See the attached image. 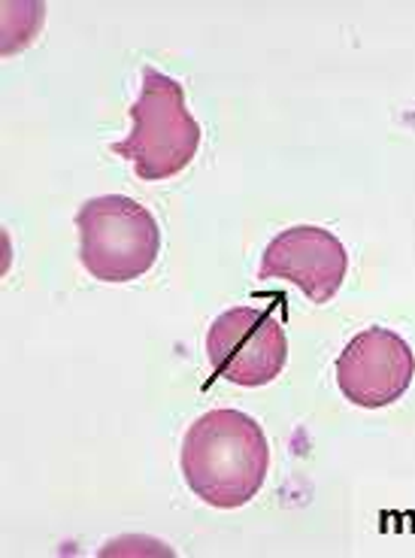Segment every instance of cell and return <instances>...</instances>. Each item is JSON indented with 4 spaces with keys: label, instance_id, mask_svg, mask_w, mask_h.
Masks as SVG:
<instances>
[{
    "label": "cell",
    "instance_id": "cell-1",
    "mask_svg": "<svg viewBox=\"0 0 415 558\" xmlns=\"http://www.w3.org/2000/svg\"><path fill=\"white\" fill-rule=\"evenodd\" d=\"M185 486L216 510H236L261 492L270 474V440L258 418L243 410H209L182 437Z\"/></svg>",
    "mask_w": 415,
    "mask_h": 558
},
{
    "label": "cell",
    "instance_id": "cell-3",
    "mask_svg": "<svg viewBox=\"0 0 415 558\" xmlns=\"http://www.w3.org/2000/svg\"><path fill=\"white\" fill-rule=\"evenodd\" d=\"M76 231L80 265L100 282H134L161 255V228L134 197H88L76 213Z\"/></svg>",
    "mask_w": 415,
    "mask_h": 558
},
{
    "label": "cell",
    "instance_id": "cell-5",
    "mask_svg": "<svg viewBox=\"0 0 415 558\" xmlns=\"http://www.w3.org/2000/svg\"><path fill=\"white\" fill-rule=\"evenodd\" d=\"M415 379V352L391 328H367L337 359V386L349 404L382 410L401 401Z\"/></svg>",
    "mask_w": 415,
    "mask_h": 558
},
{
    "label": "cell",
    "instance_id": "cell-6",
    "mask_svg": "<svg viewBox=\"0 0 415 558\" xmlns=\"http://www.w3.org/2000/svg\"><path fill=\"white\" fill-rule=\"evenodd\" d=\"M349 274L343 240L319 225H291L267 243L258 279L294 282L313 304H328Z\"/></svg>",
    "mask_w": 415,
    "mask_h": 558
},
{
    "label": "cell",
    "instance_id": "cell-2",
    "mask_svg": "<svg viewBox=\"0 0 415 558\" xmlns=\"http://www.w3.org/2000/svg\"><path fill=\"white\" fill-rule=\"evenodd\" d=\"M131 134L112 143L139 180L161 182L192 165L200 149V122L185 104V88L161 70H143V88L131 107Z\"/></svg>",
    "mask_w": 415,
    "mask_h": 558
},
{
    "label": "cell",
    "instance_id": "cell-4",
    "mask_svg": "<svg viewBox=\"0 0 415 558\" xmlns=\"http://www.w3.org/2000/svg\"><path fill=\"white\" fill-rule=\"evenodd\" d=\"M207 359L216 377L258 389L282 374L289 362V337L273 313L258 307H231L209 325Z\"/></svg>",
    "mask_w": 415,
    "mask_h": 558
}]
</instances>
